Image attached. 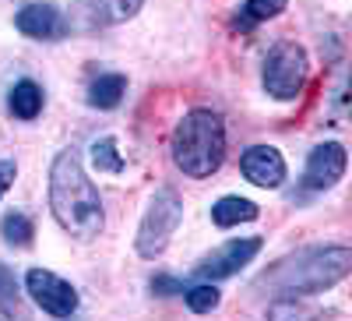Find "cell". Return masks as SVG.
Listing matches in <instances>:
<instances>
[{
    "mask_svg": "<svg viewBox=\"0 0 352 321\" xmlns=\"http://www.w3.org/2000/svg\"><path fill=\"white\" fill-rule=\"evenodd\" d=\"M307 78H310V61L300 43L282 39L268 50V56H264V92L268 96L292 103L303 92Z\"/></svg>",
    "mask_w": 352,
    "mask_h": 321,
    "instance_id": "cell-4",
    "label": "cell"
},
{
    "mask_svg": "<svg viewBox=\"0 0 352 321\" xmlns=\"http://www.w3.org/2000/svg\"><path fill=\"white\" fill-rule=\"evenodd\" d=\"M92 163H96L99 169H106V173H120V169H124V159L116 156V141H113V138H99V141L92 145Z\"/></svg>",
    "mask_w": 352,
    "mask_h": 321,
    "instance_id": "cell-19",
    "label": "cell"
},
{
    "mask_svg": "<svg viewBox=\"0 0 352 321\" xmlns=\"http://www.w3.org/2000/svg\"><path fill=\"white\" fill-rule=\"evenodd\" d=\"M50 209L53 219L60 222L64 233L78 240H92L96 233H102V198L92 184V177L85 173L78 152H60L50 166Z\"/></svg>",
    "mask_w": 352,
    "mask_h": 321,
    "instance_id": "cell-1",
    "label": "cell"
},
{
    "mask_svg": "<svg viewBox=\"0 0 352 321\" xmlns=\"http://www.w3.org/2000/svg\"><path fill=\"white\" fill-rule=\"evenodd\" d=\"M144 0H74L71 14H67V28L71 32H99L109 25H124L141 11Z\"/></svg>",
    "mask_w": 352,
    "mask_h": 321,
    "instance_id": "cell-6",
    "label": "cell"
},
{
    "mask_svg": "<svg viewBox=\"0 0 352 321\" xmlns=\"http://www.w3.org/2000/svg\"><path fill=\"white\" fill-rule=\"evenodd\" d=\"M18 311H21V297H18L14 272L0 265V314H18Z\"/></svg>",
    "mask_w": 352,
    "mask_h": 321,
    "instance_id": "cell-17",
    "label": "cell"
},
{
    "mask_svg": "<svg viewBox=\"0 0 352 321\" xmlns=\"http://www.w3.org/2000/svg\"><path fill=\"white\" fill-rule=\"evenodd\" d=\"M345 166H349V156L338 141H324L317 145L307 159V169H303V184L310 191H328L335 187L342 177H345Z\"/></svg>",
    "mask_w": 352,
    "mask_h": 321,
    "instance_id": "cell-9",
    "label": "cell"
},
{
    "mask_svg": "<svg viewBox=\"0 0 352 321\" xmlns=\"http://www.w3.org/2000/svg\"><path fill=\"white\" fill-rule=\"evenodd\" d=\"M11 113L18 116V121H36V116L43 113V89L36 81H18L14 89H11V99H8Z\"/></svg>",
    "mask_w": 352,
    "mask_h": 321,
    "instance_id": "cell-14",
    "label": "cell"
},
{
    "mask_svg": "<svg viewBox=\"0 0 352 321\" xmlns=\"http://www.w3.org/2000/svg\"><path fill=\"white\" fill-rule=\"evenodd\" d=\"M18 32L28 39H60L67 32V18L53 4H28L14 14Z\"/></svg>",
    "mask_w": 352,
    "mask_h": 321,
    "instance_id": "cell-11",
    "label": "cell"
},
{
    "mask_svg": "<svg viewBox=\"0 0 352 321\" xmlns=\"http://www.w3.org/2000/svg\"><path fill=\"white\" fill-rule=\"evenodd\" d=\"M352 272V251L349 247H307L282 258L261 276V286H275L282 293H320L342 282Z\"/></svg>",
    "mask_w": 352,
    "mask_h": 321,
    "instance_id": "cell-2",
    "label": "cell"
},
{
    "mask_svg": "<svg viewBox=\"0 0 352 321\" xmlns=\"http://www.w3.org/2000/svg\"><path fill=\"white\" fill-rule=\"evenodd\" d=\"M289 0H243V8H240V21L243 25H257V21H268L275 14L285 11Z\"/></svg>",
    "mask_w": 352,
    "mask_h": 321,
    "instance_id": "cell-16",
    "label": "cell"
},
{
    "mask_svg": "<svg viewBox=\"0 0 352 321\" xmlns=\"http://www.w3.org/2000/svg\"><path fill=\"white\" fill-rule=\"evenodd\" d=\"M173 163L184 177L204 180L222 166L226 159V124L212 110H190L173 131L169 141Z\"/></svg>",
    "mask_w": 352,
    "mask_h": 321,
    "instance_id": "cell-3",
    "label": "cell"
},
{
    "mask_svg": "<svg viewBox=\"0 0 352 321\" xmlns=\"http://www.w3.org/2000/svg\"><path fill=\"white\" fill-rule=\"evenodd\" d=\"M124 92H127L124 74H99L92 85H88V103H92L96 110H113V106H120Z\"/></svg>",
    "mask_w": 352,
    "mask_h": 321,
    "instance_id": "cell-13",
    "label": "cell"
},
{
    "mask_svg": "<svg viewBox=\"0 0 352 321\" xmlns=\"http://www.w3.org/2000/svg\"><path fill=\"white\" fill-rule=\"evenodd\" d=\"M0 233H4V240L11 244V247H28L32 244V219L28 216H21V212H11V216H4V222H0Z\"/></svg>",
    "mask_w": 352,
    "mask_h": 321,
    "instance_id": "cell-15",
    "label": "cell"
},
{
    "mask_svg": "<svg viewBox=\"0 0 352 321\" xmlns=\"http://www.w3.org/2000/svg\"><path fill=\"white\" fill-rule=\"evenodd\" d=\"M152 289H155V293H162V297H173L176 289H184V282H176V279H169V276H155V279H152Z\"/></svg>",
    "mask_w": 352,
    "mask_h": 321,
    "instance_id": "cell-21",
    "label": "cell"
},
{
    "mask_svg": "<svg viewBox=\"0 0 352 321\" xmlns=\"http://www.w3.org/2000/svg\"><path fill=\"white\" fill-rule=\"evenodd\" d=\"M240 169L257 187H278L285 180V159H282L278 149H272V145H254V149H247L243 159H240Z\"/></svg>",
    "mask_w": 352,
    "mask_h": 321,
    "instance_id": "cell-10",
    "label": "cell"
},
{
    "mask_svg": "<svg viewBox=\"0 0 352 321\" xmlns=\"http://www.w3.org/2000/svg\"><path fill=\"white\" fill-rule=\"evenodd\" d=\"M187 307H190L194 314H208V311H215V307H219V289L208 286V282L190 286V289H187Z\"/></svg>",
    "mask_w": 352,
    "mask_h": 321,
    "instance_id": "cell-18",
    "label": "cell"
},
{
    "mask_svg": "<svg viewBox=\"0 0 352 321\" xmlns=\"http://www.w3.org/2000/svg\"><path fill=\"white\" fill-rule=\"evenodd\" d=\"M257 251H261V237L226 240L222 247H215V251L194 269V276L204 279V282H208V279H212V282H215V279H229V276H236L240 269H247L250 261L257 258Z\"/></svg>",
    "mask_w": 352,
    "mask_h": 321,
    "instance_id": "cell-8",
    "label": "cell"
},
{
    "mask_svg": "<svg viewBox=\"0 0 352 321\" xmlns=\"http://www.w3.org/2000/svg\"><path fill=\"white\" fill-rule=\"evenodd\" d=\"M25 289H28V297H32V300H36L46 314H53V318H71V314L78 311V293H74V286L64 282L56 272L28 269Z\"/></svg>",
    "mask_w": 352,
    "mask_h": 321,
    "instance_id": "cell-7",
    "label": "cell"
},
{
    "mask_svg": "<svg viewBox=\"0 0 352 321\" xmlns=\"http://www.w3.org/2000/svg\"><path fill=\"white\" fill-rule=\"evenodd\" d=\"M180 219H184V201H180V194H176L173 187L155 191L148 212H144V219H141V226H138V240H134L138 254H141V258H159V254L169 247V240H173L176 226H180Z\"/></svg>",
    "mask_w": 352,
    "mask_h": 321,
    "instance_id": "cell-5",
    "label": "cell"
},
{
    "mask_svg": "<svg viewBox=\"0 0 352 321\" xmlns=\"http://www.w3.org/2000/svg\"><path fill=\"white\" fill-rule=\"evenodd\" d=\"M14 177H18V166L11 159H0V198H4V191L14 184Z\"/></svg>",
    "mask_w": 352,
    "mask_h": 321,
    "instance_id": "cell-20",
    "label": "cell"
},
{
    "mask_svg": "<svg viewBox=\"0 0 352 321\" xmlns=\"http://www.w3.org/2000/svg\"><path fill=\"white\" fill-rule=\"evenodd\" d=\"M212 219L215 226L229 229V226H240V222H250L257 219V205L250 198H240V194H226L222 201H215L212 205Z\"/></svg>",
    "mask_w": 352,
    "mask_h": 321,
    "instance_id": "cell-12",
    "label": "cell"
}]
</instances>
